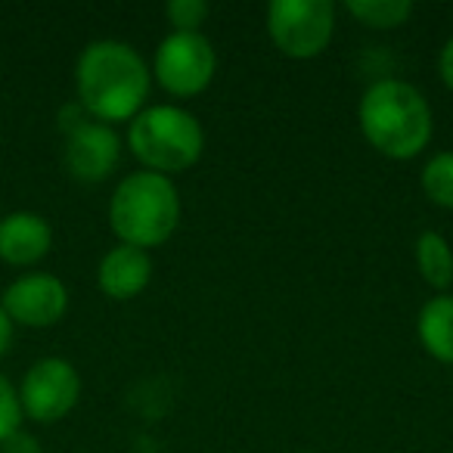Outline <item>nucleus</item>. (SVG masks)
<instances>
[{
  "label": "nucleus",
  "instance_id": "nucleus-1",
  "mask_svg": "<svg viewBox=\"0 0 453 453\" xmlns=\"http://www.w3.org/2000/svg\"><path fill=\"white\" fill-rule=\"evenodd\" d=\"M152 72L127 41H90L75 63L78 106L103 125H127L150 106Z\"/></svg>",
  "mask_w": 453,
  "mask_h": 453
},
{
  "label": "nucleus",
  "instance_id": "nucleus-2",
  "mask_svg": "<svg viewBox=\"0 0 453 453\" xmlns=\"http://www.w3.org/2000/svg\"><path fill=\"white\" fill-rule=\"evenodd\" d=\"M357 127L382 158L410 162L432 143L434 115L416 84L403 78H379L360 96Z\"/></svg>",
  "mask_w": 453,
  "mask_h": 453
},
{
  "label": "nucleus",
  "instance_id": "nucleus-3",
  "mask_svg": "<svg viewBox=\"0 0 453 453\" xmlns=\"http://www.w3.org/2000/svg\"><path fill=\"white\" fill-rule=\"evenodd\" d=\"M180 214L183 205L177 183L143 168L121 177L109 199L112 234L119 236L121 246L143 249V252L165 246L177 234Z\"/></svg>",
  "mask_w": 453,
  "mask_h": 453
},
{
  "label": "nucleus",
  "instance_id": "nucleus-4",
  "mask_svg": "<svg viewBox=\"0 0 453 453\" xmlns=\"http://www.w3.org/2000/svg\"><path fill=\"white\" fill-rule=\"evenodd\" d=\"M127 150L143 171L174 180L205 152V127L189 109L177 103H152L127 121Z\"/></svg>",
  "mask_w": 453,
  "mask_h": 453
},
{
  "label": "nucleus",
  "instance_id": "nucleus-5",
  "mask_svg": "<svg viewBox=\"0 0 453 453\" xmlns=\"http://www.w3.org/2000/svg\"><path fill=\"white\" fill-rule=\"evenodd\" d=\"M265 26L280 57L308 63L323 57L333 44L335 4L333 0H271Z\"/></svg>",
  "mask_w": 453,
  "mask_h": 453
},
{
  "label": "nucleus",
  "instance_id": "nucleus-6",
  "mask_svg": "<svg viewBox=\"0 0 453 453\" xmlns=\"http://www.w3.org/2000/svg\"><path fill=\"white\" fill-rule=\"evenodd\" d=\"M152 84L174 100H193L211 88L218 75V53L202 32H171L152 53Z\"/></svg>",
  "mask_w": 453,
  "mask_h": 453
},
{
  "label": "nucleus",
  "instance_id": "nucleus-7",
  "mask_svg": "<svg viewBox=\"0 0 453 453\" xmlns=\"http://www.w3.org/2000/svg\"><path fill=\"white\" fill-rule=\"evenodd\" d=\"M78 397H81V376L65 357H41L38 364L28 366L19 385L22 416L44 426L65 419L75 410Z\"/></svg>",
  "mask_w": 453,
  "mask_h": 453
},
{
  "label": "nucleus",
  "instance_id": "nucleus-8",
  "mask_svg": "<svg viewBox=\"0 0 453 453\" xmlns=\"http://www.w3.org/2000/svg\"><path fill=\"white\" fill-rule=\"evenodd\" d=\"M0 308L7 311L13 326L47 329L57 326L69 311V289L53 273H26L4 289Z\"/></svg>",
  "mask_w": 453,
  "mask_h": 453
},
{
  "label": "nucleus",
  "instance_id": "nucleus-9",
  "mask_svg": "<svg viewBox=\"0 0 453 453\" xmlns=\"http://www.w3.org/2000/svg\"><path fill=\"white\" fill-rule=\"evenodd\" d=\"M63 158L75 180L103 183L115 174L121 162V137L115 134V127L88 119L65 134Z\"/></svg>",
  "mask_w": 453,
  "mask_h": 453
},
{
  "label": "nucleus",
  "instance_id": "nucleus-10",
  "mask_svg": "<svg viewBox=\"0 0 453 453\" xmlns=\"http://www.w3.org/2000/svg\"><path fill=\"white\" fill-rule=\"evenodd\" d=\"M152 283V255L134 246H112L96 267V286L112 302H131Z\"/></svg>",
  "mask_w": 453,
  "mask_h": 453
},
{
  "label": "nucleus",
  "instance_id": "nucleus-11",
  "mask_svg": "<svg viewBox=\"0 0 453 453\" xmlns=\"http://www.w3.org/2000/svg\"><path fill=\"white\" fill-rule=\"evenodd\" d=\"M53 246V226L44 214L13 211L0 220V261L13 267H32L47 258Z\"/></svg>",
  "mask_w": 453,
  "mask_h": 453
},
{
  "label": "nucleus",
  "instance_id": "nucleus-12",
  "mask_svg": "<svg viewBox=\"0 0 453 453\" xmlns=\"http://www.w3.org/2000/svg\"><path fill=\"white\" fill-rule=\"evenodd\" d=\"M416 335L428 357L453 366V292H441L422 304L416 317Z\"/></svg>",
  "mask_w": 453,
  "mask_h": 453
},
{
  "label": "nucleus",
  "instance_id": "nucleus-13",
  "mask_svg": "<svg viewBox=\"0 0 453 453\" xmlns=\"http://www.w3.org/2000/svg\"><path fill=\"white\" fill-rule=\"evenodd\" d=\"M416 271L434 296L450 292L453 286V246L438 230H422L416 240Z\"/></svg>",
  "mask_w": 453,
  "mask_h": 453
},
{
  "label": "nucleus",
  "instance_id": "nucleus-14",
  "mask_svg": "<svg viewBox=\"0 0 453 453\" xmlns=\"http://www.w3.org/2000/svg\"><path fill=\"white\" fill-rule=\"evenodd\" d=\"M413 0H345V13L372 32H395L413 16Z\"/></svg>",
  "mask_w": 453,
  "mask_h": 453
},
{
  "label": "nucleus",
  "instance_id": "nucleus-15",
  "mask_svg": "<svg viewBox=\"0 0 453 453\" xmlns=\"http://www.w3.org/2000/svg\"><path fill=\"white\" fill-rule=\"evenodd\" d=\"M419 187L432 205L453 211V150H441L426 158L419 171Z\"/></svg>",
  "mask_w": 453,
  "mask_h": 453
},
{
  "label": "nucleus",
  "instance_id": "nucleus-16",
  "mask_svg": "<svg viewBox=\"0 0 453 453\" xmlns=\"http://www.w3.org/2000/svg\"><path fill=\"white\" fill-rule=\"evenodd\" d=\"M208 13H211V7H208L205 0H171L168 7H165V19H168L171 32H202V26H205Z\"/></svg>",
  "mask_w": 453,
  "mask_h": 453
},
{
  "label": "nucleus",
  "instance_id": "nucleus-17",
  "mask_svg": "<svg viewBox=\"0 0 453 453\" xmlns=\"http://www.w3.org/2000/svg\"><path fill=\"white\" fill-rule=\"evenodd\" d=\"M22 428V403L19 388L0 372V441Z\"/></svg>",
  "mask_w": 453,
  "mask_h": 453
},
{
  "label": "nucleus",
  "instance_id": "nucleus-18",
  "mask_svg": "<svg viewBox=\"0 0 453 453\" xmlns=\"http://www.w3.org/2000/svg\"><path fill=\"white\" fill-rule=\"evenodd\" d=\"M0 453H41V441L32 432L19 428V432H13L10 438L0 441Z\"/></svg>",
  "mask_w": 453,
  "mask_h": 453
},
{
  "label": "nucleus",
  "instance_id": "nucleus-19",
  "mask_svg": "<svg viewBox=\"0 0 453 453\" xmlns=\"http://www.w3.org/2000/svg\"><path fill=\"white\" fill-rule=\"evenodd\" d=\"M438 78H441V84L453 94V35L438 50Z\"/></svg>",
  "mask_w": 453,
  "mask_h": 453
},
{
  "label": "nucleus",
  "instance_id": "nucleus-20",
  "mask_svg": "<svg viewBox=\"0 0 453 453\" xmlns=\"http://www.w3.org/2000/svg\"><path fill=\"white\" fill-rule=\"evenodd\" d=\"M10 345H13V320L7 317V311L0 308V357L10 351Z\"/></svg>",
  "mask_w": 453,
  "mask_h": 453
}]
</instances>
